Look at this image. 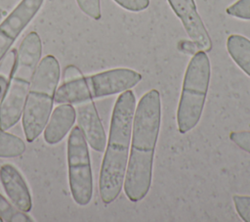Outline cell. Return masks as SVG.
Returning <instances> with one entry per match:
<instances>
[{
    "instance_id": "ba28073f",
    "label": "cell",
    "mask_w": 250,
    "mask_h": 222,
    "mask_svg": "<svg viewBox=\"0 0 250 222\" xmlns=\"http://www.w3.org/2000/svg\"><path fill=\"white\" fill-rule=\"evenodd\" d=\"M44 0H21L0 23V61L36 16Z\"/></svg>"
},
{
    "instance_id": "277c9868",
    "label": "cell",
    "mask_w": 250,
    "mask_h": 222,
    "mask_svg": "<svg viewBox=\"0 0 250 222\" xmlns=\"http://www.w3.org/2000/svg\"><path fill=\"white\" fill-rule=\"evenodd\" d=\"M61 68L57 58L45 56L38 64L22 111V128L27 142H33L50 117Z\"/></svg>"
},
{
    "instance_id": "52a82bcc",
    "label": "cell",
    "mask_w": 250,
    "mask_h": 222,
    "mask_svg": "<svg viewBox=\"0 0 250 222\" xmlns=\"http://www.w3.org/2000/svg\"><path fill=\"white\" fill-rule=\"evenodd\" d=\"M67 167L74 201L82 206L87 205L93 196V174L88 143L78 126L72 128L67 139Z\"/></svg>"
},
{
    "instance_id": "9a60e30c",
    "label": "cell",
    "mask_w": 250,
    "mask_h": 222,
    "mask_svg": "<svg viewBox=\"0 0 250 222\" xmlns=\"http://www.w3.org/2000/svg\"><path fill=\"white\" fill-rule=\"evenodd\" d=\"M17 50L11 49L0 61V103L6 92L17 59Z\"/></svg>"
},
{
    "instance_id": "44dd1931",
    "label": "cell",
    "mask_w": 250,
    "mask_h": 222,
    "mask_svg": "<svg viewBox=\"0 0 250 222\" xmlns=\"http://www.w3.org/2000/svg\"><path fill=\"white\" fill-rule=\"evenodd\" d=\"M83 74L82 72L79 70L78 67H76L75 66H67L62 73V79L63 82H69L75 79H78L80 77H82ZM62 82V83H63Z\"/></svg>"
},
{
    "instance_id": "e0dca14e",
    "label": "cell",
    "mask_w": 250,
    "mask_h": 222,
    "mask_svg": "<svg viewBox=\"0 0 250 222\" xmlns=\"http://www.w3.org/2000/svg\"><path fill=\"white\" fill-rule=\"evenodd\" d=\"M228 15L241 19L250 20V0H238L226 9Z\"/></svg>"
},
{
    "instance_id": "8fae6325",
    "label": "cell",
    "mask_w": 250,
    "mask_h": 222,
    "mask_svg": "<svg viewBox=\"0 0 250 222\" xmlns=\"http://www.w3.org/2000/svg\"><path fill=\"white\" fill-rule=\"evenodd\" d=\"M0 184L13 204L23 212L32 208V199L29 189L20 173L11 164H4L0 168Z\"/></svg>"
},
{
    "instance_id": "7402d4cb",
    "label": "cell",
    "mask_w": 250,
    "mask_h": 222,
    "mask_svg": "<svg viewBox=\"0 0 250 222\" xmlns=\"http://www.w3.org/2000/svg\"><path fill=\"white\" fill-rule=\"evenodd\" d=\"M0 168H1V166H0ZM0 185H1V184H0Z\"/></svg>"
},
{
    "instance_id": "7c38bea8",
    "label": "cell",
    "mask_w": 250,
    "mask_h": 222,
    "mask_svg": "<svg viewBox=\"0 0 250 222\" xmlns=\"http://www.w3.org/2000/svg\"><path fill=\"white\" fill-rule=\"evenodd\" d=\"M76 119L75 108L71 104L58 106L47 121L44 128V140L50 145L61 142L73 126Z\"/></svg>"
},
{
    "instance_id": "8992f818",
    "label": "cell",
    "mask_w": 250,
    "mask_h": 222,
    "mask_svg": "<svg viewBox=\"0 0 250 222\" xmlns=\"http://www.w3.org/2000/svg\"><path fill=\"white\" fill-rule=\"evenodd\" d=\"M211 77V66L206 52L198 50L189 61L182 86L177 110V124L181 134L193 129L199 122L205 105Z\"/></svg>"
},
{
    "instance_id": "3957f363",
    "label": "cell",
    "mask_w": 250,
    "mask_h": 222,
    "mask_svg": "<svg viewBox=\"0 0 250 222\" xmlns=\"http://www.w3.org/2000/svg\"><path fill=\"white\" fill-rule=\"evenodd\" d=\"M42 54L40 36L29 32L21 41L12 76L0 103V129L9 130L21 117L26 96Z\"/></svg>"
},
{
    "instance_id": "d6986e66",
    "label": "cell",
    "mask_w": 250,
    "mask_h": 222,
    "mask_svg": "<svg viewBox=\"0 0 250 222\" xmlns=\"http://www.w3.org/2000/svg\"><path fill=\"white\" fill-rule=\"evenodd\" d=\"M76 3L80 10L92 18L93 20H100L102 17L100 0H76Z\"/></svg>"
},
{
    "instance_id": "30bf717a",
    "label": "cell",
    "mask_w": 250,
    "mask_h": 222,
    "mask_svg": "<svg viewBox=\"0 0 250 222\" xmlns=\"http://www.w3.org/2000/svg\"><path fill=\"white\" fill-rule=\"evenodd\" d=\"M75 105L78 127L85 140L94 151L104 152L106 146V136L94 102L86 101Z\"/></svg>"
},
{
    "instance_id": "7a4b0ae2",
    "label": "cell",
    "mask_w": 250,
    "mask_h": 222,
    "mask_svg": "<svg viewBox=\"0 0 250 222\" xmlns=\"http://www.w3.org/2000/svg\"><path fill=\"white\" fill-rule=\"evenodd\" d=\"M136 98L131 89L122 92L113 107L108 139L103 158L99 192L102 201L109 204L119 196L126 173Z\"/></svg>"
},
{
    "instance_id": "5bb4252c",
    "label": "cell",
    "mask_w": 250,
    "mask_h": 222,
    "mask_svg": "<svg viewBox=\"0 0 250 222\" xmlns=\"http://www.w3.org/2000/svg\"><path fill=\"white\" fill-rule=\"evenodd\" d=\"M24 151L25 144L20 137L0 129V157H17Z\"/></svg>"
},
{
    "instance_id": "6da1fadb",
    "label": "cell",
    "mask_w": 250,
    "mask_h": 222,
    "mask_svg": "<svg viewBox=\"0 0 250 222\" xmlns=\"http://www.w3.org/2000/svg\"><path fill=\"white\" fill-rule=\"evenodd\" d=\"M161 123V99L156 89L140 99L133 118L124 192L132 202L142 200L151 186L155 147Z\"/></svg>"
},
{
    "instance_id": "9c48e42d",
    "label": "cell",
    "mask_w": 250,
    "mask_h": 222,
    "mask_svg": "<svg viewBox=\"0 0 250 222\" xmlns=\"http://www.w3.org/2000/svg\"><path fill=\"white\" fill-rule=\"evenodd\" d=\"M198 50L209 52L212 40L197 12L194 0H167Z\"/></svg>"
},
{
    "instance_id": "2e32d148",
    "label": "cell",
    "mask_w": 250,
    "mask_h": 222,
    "mask_svg": "<svg viewBox=\"0 0 250 222\" xmlns=\"http://www.w3.org/2000/svg\"><path fill=\"white\" fill-rule=\"evenodd\" d=\"M0 219L4 222H31L33 221L25 212L10 203L0 194Z\"/></svg>"
},
{
    "instance_id": "4fadbf2b",
    "label": "cell",
    "mask_w": 250,
    "mask_h": 222,
    "mask_svg": "<svg viewBox=\"0 0 250 222\" xmlns=\"http://www.w3.org/2000/svg\"><path fill=\"white\" fill-rule=\"evenodd\" d=\"M227 50L234 63L250 77V40L239 34H231L227 40Z\"/></svg>"
},
{
    "instance_id": "ffe728a7",
    "label": "cell",
    "mask_w": 250,
    "mask_h": 222,
    "mask_svg": "<svg viewBox=\"0 0 250 222\" xmlns=\"http://www.w3.org/2000/svg\"><path fill=\"white\" fill-rule=\"evenodd\" d=\"M123 9L130 12H141L149 6V0H113Z\"/></svg>"
},
{
    "instance_id": "ac0fdd59",
    "label": "cell",
    "mask_w": 250,
    "mask_h": 222,
    "mask_svg": "<svg viewBox=\"0 0 250 222\" xmlns=\"http://www.w3.org/2000/svg\"><path fill=\"white\" fill-rule=\"evenodd\" d=\"M232 200L239 217L244 222H250V197L234 195Z\"/></svg>"
},
{
    "instance_id": "5b68a950",
    "label": "cell",
    "mask_w": 250,
    "mask_h": 222,
    "mask_svg": "<svg viewBox=\"0 0 250 222\" xmlns=\"http://www.w3.org/2000/svg\"><path fill=\"white\" fill-rule=\"evenodd\" d=\"M142 80L138 71L118 67L93 75L63 82L56 91L55 103L75 105L97 98L122 93L136 86Z\"/></svg>"
},
{
    "instance_id": "603a6c76",
    "label": "cell",
    "mask_w": 250,
    "mask_h": 222,
    "mask_svg": "<svg viewBox=\"0 0 250 222\" xmlns=\"http://www.w3.org/2000/svg\"><path fill=\"white\" fill-rule=\"evenodd\" d=\"M0 221H1V219H0Z\"/></svg>"
}]
</instances>
